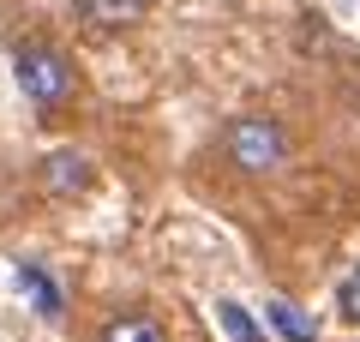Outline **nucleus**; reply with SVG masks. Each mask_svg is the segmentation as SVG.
<instances>
[{
    "label": "nucleus",
    "mask_w": 360,
    "mask_h": 342,
    "mask_svg": "<svg viewBox=\"0 0 360 342\" xmlns=\"http://www.w3.org/2000/svg\"><path fill=\"white\" fill-rule=\"evenodd\" d=\"M264 318H270V330H276V336H283V342H319V324H312V318L300 312L295 300H283V294H270Z\"/></svg>",
    "instance_id": "5"
},
{
    "label": "nucleus",
    "mask_w": 360,
    "mask_h": 342,
    "mask_svg": "<svg viewBox=\"0 0 360 342\" xmlns=\"http://www.w3.org/2000/svg\"><path fill=\"white\" fill-rule=\"evenodd\" d=\"M18 282H25V294H37V312H42V318H60V312H66L60 289H54V282L42 277L37 265H18Z\"/></svg>",
    "instance_id": "7"
},
{
    "label": "nucleus",
    "mask_w": 360,
    "mask_h": 342,
    "mask_svg": "<svg viewBox=\"0 0 360 342\" xmlns=\"http://www.w3.org/2000/svg\"><path fill=\"white\" fill-rule=\"evenodd\" d=\"M336 306H342V318H348V324H360V265L342 277V289H336Z\"/></svg>",
    "instance_id": "9"
},
{
    "label": "nucleus",
    "mask_w": 360,
    "mask_h": 342,
    "mask_svg": "<svg viewBox=\"0 0 360 342\" xmlns=\"http://www.w3.org/2000/svg\"><path fill=\"white\" fill-rule=\"evenodd\" d=\"M13 78H18L25 102L42 120H60L78 102V66H72V54H66L60 42H49V37H25L13 49Z\"/></svg>",
    "instance_id": "2"
},
{
    "label": "nucleus",
    "mask_w": 360,
    "mask_h": 342,
    "mask_svg": "<svg viewBox=\"0 0 360 342\" xmlns=\"http://www.w3.org/2000/svg\"><path fill=\"white\" fill-rule=\"evenodd\" d=\"M72 13L84 30H96V37H115V30H132L150 18V0H72Z\"/></svg>",
    "instance_id": "4"
},
{
    "label": "nucleus",
    "mask_w": 360,
    "mask_h": 342,
    "mask_svg": "<svg viewBox=\"0 0 360 342\" xmlns=\"http://www.w3.org/2000/svg\"><path fill=\"white\" fill-rule=\"evenodd\" d=\"M103 342H168V336H162V324L150 312H120V318H108Z\"/></svg>",
    "instance_id": "6"
},
{
    "label": "nucleus",
    "mask_w": 360,
    "mask_h": 342,
    "mask_svg": "<svg viewBox=\"0 0 360 342\" xmlns=\"http://www.w3.org/2000/svg\"><path fill=\"white\" fill-rule=\"evenodd\" d=\"M222 163L240 180H276L295 163V132H288L283 114L246 108V114H234L229 127H222Z\"/></svg>",
    "instance_id": "1"
},
{
    "label": "nucleus",
    "mask_w": 360,
    "mask_h": 342,
    "mask_svg": "<svg viewBox=\"0 0 360 342\" xmlns=\"http://www.w3.org/2000/svg\"><path fill=\"white\" fill-rule=\"evenodd\" d=\"M217 318H222V330H229L234 342H264V336H258V324L246 318V306H240V300H222V306H217Z\"/></svg>",
    "instance_id": "8"
},
{
    "label": "nucleus",
    "mask_w": 360,
    "mask_h": 342,
    "mask_svg": "<svg viewBox=\"0 0 360 342\" xmlns=\"http://www.w3.org/2000/svg\"><path fill=\"white\" fill-rule=\"evenodd\" d=\"M37 186H42V198H54V204L84 198V192L96 186V163H90L78 144H60V151H49L37 163Z\"/></svg>",
    "instance_id": "3"
}]
</instances>
